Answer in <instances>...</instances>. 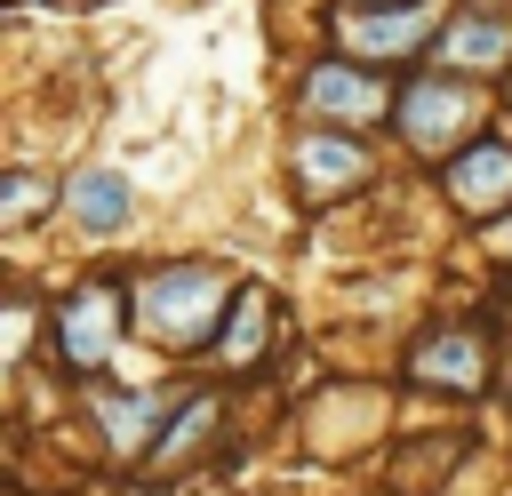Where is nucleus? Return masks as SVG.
Segmentation results:
<instances>
[{"label": "nucleus", "instance_id": "nucleus-1", "mask_svg": "<svg viewBox=\"0 0 512 496\" xmlns=\"http://www.w3.org/2000/svg\"><path fill=\"white\" fill-rule=\"evenodd\" d=\"M136 304H144V328H152L160 344H192V336H208V320H216V304H224V272H208V264L152 272Z\"/></svg>", "mask_w": 512, "mask_h": 496}, {"label": "nucleus", "instance_id": "nucleus-10", "mask_svg": "<svg viewBox=\"0 0 512 496\" xmlns=\"http://www.w3.org/2000/svg\"><path fill=\"white\" fill-rule=\"evenodd\" d=\"M344 32H352L360 48H408V40L424 32V16H384V24H376V16H352Z\"/></svg>", "mask_w": 512, "mask_h": 496}, {"label": "nucleus", "instance_id": "nucleus-2", "mask_svg": "<svg viewBox=\"0 0 512 496\" xmlns=\"http://www.w3.org/2000/svg\"><path fill=\"white\" fill-rule=\"evenodd\" d=\"M112 320H120V288H80L64 312H56V352L72 360V368H96L104 352H112Z\"/></svg>", "mask_w": 512, "mask_h": 496}, {"label": "nucleus", "instance_id": "nucleus-7", "mask_svg": "<svg viewBox=\"0 0 512 496\" xmlns=\"http://www.w3.org/2000/svg\"><path fill=\"white\" fill-rule=\"evenodd\" d=\"M360 168H368V160H360L344 136H312V144H304V184H312V192H336V184H352Z\"/></svg>", "mask_w": 512, "mask_h": 496}, {"label": "nucleus", "instance_id": "nucleus-8", "mask_svg": "<svg viewBox=\"0 0 512 496\" xmlns=\"http://www.w3.org/2000/svg\"><path fill=\"white\" fill-rule=\"evenodd\" d=\"M72 208H80L88 232H112V224L128 216V184H120V176H80V184H72Z\"/></svg>", "mask_w": 512, "mask_h": 496}, {"label": "nucleus", "instance_id": "nucleus-3", "mask_svg": "<svg viewBox=\"0 0 512 496\" xmlns=\"http://www.w3.org/2000/svg\"><path fill=\"white\" fill-rule=\"evenodd\" d=\"M448 192H456L472 216L504 208V192H512V144H472L464 160H448Z\"/></svg>", "mask_w": 512, "mask_h": 496}, {"label": "nucleus", "instance_id": "nucleus-4", "mask_svg": "<svg viewBox=\"0 0 512 496\" xmlns=\"http://www.w3.org/2000/svg\"><path fill=\"white\" fill-rule=\"evenodd\" d=\"M464 112H472V96H464V88H448V80H416V88L400 96L408 144H424V152H440V136H448V128H464Z\"/></svg>", "mask_w": 512, "mask_h": 496}, {"label": "nucleus", "instance_id": "nucleus-11", "mask_svg": "<svg viewBox=\"0 0 512 496\" xmlns=\"http://www.w3.org/2000/svg\"><path fill=\"white\" fill-rule=\"evenodd\" d=\"M8 200H16L8 216H32V200H40V184H32V176H16V184H8Z\"/></svg>", "mask_w": 512, "mask_h": 496}, {"label": "nucleus", "instance_id": "nucleus-9", "mask_svg": "<svg viewBox=\"0 0 512 496\" xmlns=\"http://www.w3.org/2000/svg\"><path fill=\"white\" fill-rule=\"evenodd\" d=\"M424 376H448V384H480V352L464 344V336H448V344H432L424 360H416Z\"/></svg>", "mask_w": 512, "mask_h": 496}, {"label": "nucleus", "instance_id": "nucleus-5", "mask_svg": "<svg viewBox=\"0 0 512 496\" xmlns=\"http://www.w3.org/2000/svg\"><path fill=\"white\" fill-rule=\"evenodd\" d=\"M384 104H392V88H384V80H368V72H344V64L312 72V112H344V120H368V112H384Z\"/></svg>", "mask_w": 512, "mask_h": 496}, {"label": "nucleus", "instance_id": "nucleus-12", "mask_svg": "<svg viewBox=\"0 0 512 496\" xmlns=\"http://www.w3.org/2000/svg\"><path fill=\"white\" fill-rule=\"evenodd\" d=\"M496 240H504V248H512V224H504V232H496Z\"/></svg>", "mask_w": 512, "mask_h": 496}, {"label": "nucleus", "instance_id": "nucleus-6", "mask_svg": "<svg viewBox=\"0 0 512 496\" xmlns=\"http://www.w3.org/2000/svg\"><path fill=\"white\" fill-rule=\"evenodd\" d=\"M440 56L448 64H504L512 56V32L504 24H448L440 32Z\"/></svg>", "mask_w": 512, "mask_h": 496}]
</instances>
